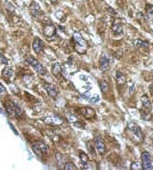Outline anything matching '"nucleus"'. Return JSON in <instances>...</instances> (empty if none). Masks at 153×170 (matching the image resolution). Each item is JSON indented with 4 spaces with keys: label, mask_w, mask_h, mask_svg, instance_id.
I'll use <instances>...</instances> for the list:
<instances>
[{
    "label": "nucleus",
    "mask_w": 153,
    "mask_h": 170,
    "mask_svg": "<svg viewBox=\"0 0 153 170\" xmlns=\"http://www.w3.org/2000/svg\"><path fill=\"white\" fill-rule=\"evenodd\" d=\"M100 88H101V90L103 92H109V85H107V82L105 81V80H101L100 81Z\"/></svg>",
    "instance_id": "obj_21"
},
{
    "label": "nucleus",
    "mask_w": 153,
    "mask_h": 170,
    "mask_svg": "<svg viewBox=\"0 0 153 170\" xmlns=\"http://www.w3.org/2000/svg\"><path fill=\"white\" fill-rule=\"evenodd\" d=\"M6 109H7V112H8L10 115H14L16 118H21L22 115V110L20 109V106H17L14 103H7L6 104Z\"/></svg>",
    "instance_id": "obj_5"
},
{
    "label": "nucleus",
    "mask_w": 153,
    "mask_h": 170,
    "mask_svg": "<svg viewBox=\"0 0 153 170\" xmlns=\"http://www.w3.org/2000/svg\"><path fill=\"white\" fill-rule=\"evenodd\" d=\"M85 168H86V169H97V166L95 162H87Z\"/></svg>",
    "instance_id": "obj_25"
},
{
    "label": "nucleus",
    "mask_w": 153,
    "mask_h": 170,
    "mask_svg": "<svg viewBox=\"0 0 153 170\" xmlns=\"http://www.w3.org/2000/svg\"><path fill=\"white\" fill-rule=\"evenodd\" d=\"M62 71H63V67H62V64L61 63H55L52 67V73L55 75V77H58L60 74L62 73Z\"/></svg>",
    "instance_id": "obj_15"
},
{
    "label": "nucleus",
    "mask_w": 153,
    "mask_h": 170,
    "mask_svg": "<svg viewBox=\"0 0 153 170\" xmlns=\"http://www.w3.org/2000/svg\"><path fill=\"white\" fill-rule=\"evenodd\" d=\"M131 169L133 170H140L143 169V167H142V162H138V161H135L131 163Z\"/></svg>",
    "instance_id": "obj_23"
},
{
    "label": "nucleus",
    "mask_w": 153,
    "mask_h": 170,
    "mask_svg": "<svg viewBox=\"0 0 153 170\" xmlns=\"http://www.w3.org/2000/svg\"><path fill=\"white\" fill-rule=\"evenodd\" d=\"M146 15L150 20H153V6L152 5H148L146 6Z\"/></svg>",
    "instance_id": "obj_22"
},
{
    "label": "nucleus",
    "mask_w": 153,
    "mask_h": 170,
    "mask_svg": "<svg viewBox=\"0 0 153 170\" xmlns=\"http://www.w3.org/2000/svg\"><path fill=\"white\" fill-rule=\"evenodd\" d=\"M5 92H6V89H5V87L0 83V95H2V94H5Z\"/></svg>",
    "instance_id": "obj_28"
},
{
    "label": "nucleus",
    "mask_w": 153,
    "mask_h": 170,
    "mask_svg": "<svg viewBox=\"0 0 153 170\" xmlns=\"http://www.w3.org/2000/svg\"><path fill=\"white\" fill-rule=\"evenodd\" d=\"M128 129L133 132V135L135 136L140 142H143V140H144V134H143V131L140 130V126H138L136 122H130V123L128 125Z\"/></svg>",
    "instance_id": "obj_3"
},
{
    "label": "nucleus",
    "mask_w": 153,
    "mask_h": 170,
    "mask_svg": "<svg viewBox=\"0 0 153 170\" xmlns=\"http://www.w3.org/2000/svg\"><path fill=\"white\" fill-rule=\"evenodd\" d=\"M97 102H98V96L93 97L92 100H90V103H93V104H94V103H97Z\"/></svg>",
    "instance_id": "obj_29"
},
{
    "label": "nucleus",
    "mask_w": 153,
    "mask_h": 170,
    "mask_svg": "<svg viewBox=\"0 0 153 170\" xmlns=\"http://www.w3.org/2000/svg\"><path fill=\"white\" fill-rule=\"evenodd\" d=\"M30 13L35 18L40 17V15H41V7H40V5L37 1H33L30 5Z\"/></svg>",
    "instance_id": "obj_8"
},
{
    "label": "nucleus",
    "mask_w": 153,
    "mask_h": 170,
    "mask_svg": "<svg viewBox=\"0 0 153 170\" xmlns=\"http://www.w3.org/2000/svg\"><path fill=\"white\" fill-rule=\"evenodd\" d=\"M66 117L69 118V120H70V121H75V120H77V119H75V117H73V115H71L70 113L66 114Z\"/></svg>",
    "instance_id": "obj_27"
},
{
    "label": "nucleus",
    "mask_w": 153,
    "mask_h": 170,
    "mask_svg": "<svg viewBox=\"0 0 153 170\" xmlns=\"http://www.w3.org/2000/svg\"><path fill=\"white\" fill-rule=\"evenodd\" d=\"M46 122H47V123H50V125L58 126V125H62V123H63V119H61L60 117H52V118L46 119Z\"/></svg>",
    "instance_id": "obj_16"
},
{
    "label": "nucleus",
    "mask_w": 153,
    "mask_h": 170,
    "mask_svg": "<svg viewBox=\"0 0 153 170\" xmlns=\"http://www.w3.org/2000/svg\"><path fill=\"white\" fill-rule=\"evenodd\" d=\"M44 34L47 38H53L54 35L56 34V27L53 25V24H47L44 27Z\"/></svg>",
    "instance_id": "obj_11"
},
{
    "label": "nucleus",
    "mask_w": 153,
    "mask_h": 170,
    "mask_svg": "<svg viewBox=\"0 0 153 170\" xmlns=\"http://www.w3.org/2000/svg\"><path fill=\"white\" fill-rule=\"evenodd\" d=\"M32 48L37 54H40V52H44V42L39 38H35L33 42H32Z\"/></svg>",
    "instance_id": "obj_10"
},
{
    "label": "nucleus",
    "mask_w": 153,
    "mask_h": 170,
    "mask_svg": "<svg viewBox=\"0 0 153 170\" xmlns=\"http://www.w3.org/2000/svg\"><path fill=\"white\" fill-rule=\"evenodd\" d=\"M98 65H100V69L103 72H106V71L110 70V66H111V61L110 58L106 55H102L100 57V61H98Z\"/></svg>",
    "instance_id": "obj_7"
},
{
    "label": "nucleus",
    "mask_w": 153,
    "mask_h": 170,
    "mask_svg": "<svg viewBox=\"0 0 153 170\" xmlns=\"http://www.w3.org/2000/svg\"><path fill=\"white\" fill-rule=\"evenodd\" d=\"M135 45L138 48H144V49L149 48V46H150L149 42H148L146 40H143V39H137L135 41Z\"/></svg>",
    "instance_id": "obj_18"
},
{
    "label": "nucleus",
    "mask_w": 153,
    "mask_h": 170,
    "mask_svg": "<svg viewBox=\"0 0 153 170\" xmlns=\"http://www.w3.org/2000/svg\"><path fill=\"white\" fill-rule=\"evenodd\" d=\"M140 160H142V167L144 170H151L153 168V160L149 152L142 153Z\"/></svg>",
    "instance_id": "obj_4"
},
{
    "label": "nucleus",
    "mask_w": 153,
    "mask_h": 170,
    "mask_svg": "<svg viewBox=\"0 0 153 170\" xmlns=\"http://www.w3.org/2000/svg\"><path fill=\"white\" fill-rule=\"evenodd\" d=\"M115 79H117V82L119 83V85H125L126 83V81H127V79H126V75H123L121 72H117V74H115Z\"/></svg>",
    "instance_id": "obj_19"
},
{
    "label": "nucleus",
    "mask_w": 153,
    "mask_h": 170,
    "mask_svg": "<svg viewBox=\"0 0 153 170\" xmlns=\"http://www.w3.org/2000/svg\"><path fill=\"white\" fill-rule=\"evenodd\" d=\"M95 148H96L97 153L100 155H103L105 153V144H104V140L102 139L101 137H97L95 139Z\"/></svg>",
    "instance_id": "obj_9"
},
{
    "label": "nucleus",
    "mask_w": 153,
    "mask_h": 170,
    "mask_svg": "<svg viewBox=\"0 0 153 170\" xmlns=\"http://www.w3.org/2000/svg\"><path fill=\"white\" fill-rule=\"evenodd\" d=\"M123 32V25L121 23H114L112 25V33L114 35H120Z\"/></svg>",
    "instance_id": "obj_13"
},
{
    "label": "nucleus",
    "mask_w": 153,
    "mask_h": 170,
    "mask_svg": "<svg viewBox=\"0 0 153 170\" xmlns=\"http://www.w3.org/2000/svg\"><path fill=\"white\" fill-rule=\"evenodd\" d=\"M26 62H27V63H29V64H30V65L32 66V67H33V69H35L39 74H41V75L46 74V69L42 66V64H40L38 60H35V57L27 56L26 57Z\"/></svg>",
    "instance_id": "obj_2"
},
{
    "label": "nucleus",
    "mask_w": 153,
    "mask_h": 170,
    "mask_svg": "<svg viewBox=\"0 0 153 170\" xmlns=\"http://www.w3.org/2000/svg\"><path fill=\"white\" fill-rule=\"evenodd\" d=\"M73 41H75V49L77 50V52L80 54V55L86 54L88 49V45L86 42V40L83 39L82 35L78 33V32H75L73 34Z\"/></svg>",
    "instance_id": "obj_1"
},
{
    "label": "nucleus",
    "mask_w": 153,
    "mask_h": 170,
    "mask_svg": "<svg viewBox=\"0 0 153 170\" xmlns=\"http://www.w3.org/2000/svg\"><path fill=\"white\" fill-rule=\"evenodd\" d=\"M142 104H143V106H144L145 109L148 110V111H150L151 110V102H150V98L146 95H144V96H142Z\"/></svg>",
    "instance_id": "obj_20"
},
{
    "label": "nucleus",
    "mask_w": 153,
    "mask_h": 170,
    "mask_svg": "<svg viewBox=\"0 0 153 170\" xmlns=\"http://www.w3.org/2000/svg\"><path fill=\"white\" fill-rule=\"evenodd\" d=\"M45 89H46V92L48 94L49 97H52V98H56L57 97V89L55 86H53L50 83H45Z\"/></svg>",
    "instance_id": "obj_12"
},
{
    "label": "nucleus",
    "mask_w": 153,
    "mask_h": 170,
    "mask_svg": "<svg viewBox=\"0 0 153 170\" xmlns=\"http://www.w3.org/2000/svg\"><path fill=\"white\" fill-rule=\"evenodd\" d=\"M80 113L82 114L83 117L89 118V119H92V118L95 117V112H94V110L89 109V107H82V109H80Z\"/></svg>",
    "instance_id": "obj_14"
},
{
    "label": "nucleus",
    "mask_w": 153,
    "mask_h": 170,
    "mask_svg": "<svg viewBox=\"0 0 153 170\" xmlns=\"http://www.w3.org/2000/svg\"><path fill=\"white\" fill-rule=\"evenodd\" d=\"M13 69L10 67V66H6L4 70H2V77L6 79H10L12 77H13Z\"/></svg>",
    "instance_id": "obj_17"
},
{
    "label": "nucleus",
    "mask_w": 153,
    "mask_h": 170,
    "mask_svg": "<svg viewBox=\"0 0 153 170\" xmlns=\"http://www.w3.org/2000/svg\"><path fill=\"white\" fill-rule=\"evenodd\" d=\"M77 167L72 163V162H66L65 166H64V170H75Z\"/></svg>",
    "instance_id": "obj_24"
},
{
    "label": "nucleus",
    "mask_w": 153,
    "mask_h": 170,
    "mask_svg": "<svg viewBox=\"0 0 153 170\" xmlns=\"http://www.w3.org/2000/svg\"><path fill=\"white\" fill-rule=\"evenodd\" d=\"M49 1H50L52 4H56V2H57V0H49Z\"/></svg>",
    "instance_id": "obj_30"
},
{
    "label": "nucleus",
    "mask_w": 153,
    "mask_h": 170,
    "mask_svg": "<svg viewBox=\"0 0 153 170\" xmlns=\"http://www.w3.org/2000/svg\"><path fill=\"white\" fill-rule=\"evenodd\" d=\"M80 160H81V162H82V165H85V166H86V163L88 162V157L83 152L80 153Z\"/></svg>",
    "instance_id": "obj_26"
},
{
    "label": "nucleus",
    "mask_w": 153,
    "mask_h": 170,
    "mask_svg": "<svg viewBox=\"0 0 153 170\" xmlns=\"http://www.w3.org/2000/svg\"><path fill=\"white\" fill-rule=\"evenodd\" d=\"M32 150L35 151L37 155L41 157L42 154L47 153L48 147H47V145L45 144L44 142H37V143H33V144H32Z\"/></svg>",
    "instance_id": "obj_6"
}]
</instances>
